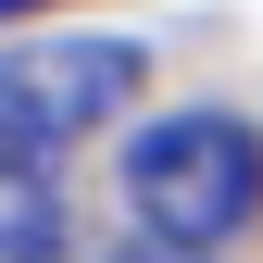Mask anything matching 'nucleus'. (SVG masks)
Masks as SVG:
<instances>
[{
  "instance_id": "nucleus-3",
  "label": "nucleus",
  "mask_w": 263,
  "mask_h": 263,
  "mask_svg": "<svg viewBox=\"0 0 263 263\" xmlns=\"http://www.w3.org/2000/svg\"><path fill=\"white\" fill-rule=\"evenodd\" d=\"M63 251V201H50V151L25 125H0V263Z\"/></svg>"
},
{
  "instance_id": "nucleus-5",
  "label": "nucleus",
  "mask_w": 263,
  "mask_h": 263,
  "mask_svg": "<svg viewBox=\"0 0 263 263\" xmlns=\"http://www.w3.org/2000/svg\"><path fill=\"white\" fill-rule=\"evenodd\" d=\"M13 13H50V0H0V25H13Z\"/></svg>"
},
{
  "instance_id": "nucleus-1",
  "label": "nucleus",
  "mask_w": 263,
  "mask_h": 263,
  "mask_svg": "<svg viewBox=\"0 0 263 263\" xmlns=\"http://www.w3.org/2000/svg\"><path fill=\"white\" fill-rule=\"evenodd\" d=\"M125 213H138V238H176V251H226L263 226V125L251 113H151L138 138H125Z\"/></svg>"
},
{
  "instance_id": "nucleus-4",
  "label": "nucleus",
  "mask_w": 263,
  "mask_h": 263,
  "mask_svg": "<svg viewBox=\"0 0 263 263\" xmlns=\"http://www.w3.org/2000/svg\"><path fill=\"white\" fill-rule=\"evenodd\" d=\"M101 263H201V251H176V238H125V251H101Z\"/></svg>"
},
{
  "instance_id": "nucleus-2",
  "label": "nucleus",
  "mask_w": 263,
  "mask_h": 263,
  "mask_svg": "<svg viewBox=\"0 0 263 263\" xmlns=\"http://www.w3.org/2000/svg\"><path fill=\"white\" fill-rule=\"evenodd\" d=\"M138 76H151L138 38H13L0 50V125L63 151V138H88V125H113L138 101Z\"/></svg>"
}]
</instances>
